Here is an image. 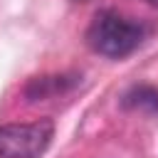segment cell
<instances>
[{
	"label": "cell",
	"mask_w": 158,
	"mask_h": 158,
	"mask_svg": "<svg viewBox=\"0 0 158 158\" xmlns=\"http://www.w3.org/2000/svg\"><path fill=\"white\" fill-rule=\"evenodd\" d=\"M143 35H146L143 25H138L114 10H101L86 32V40L94 52L118 59V57L131 54L143 42Z\"/></svg>",
	"instance_id": "1"
},
{
	"label": "cell",
	"mask_w": 158,
	"mask_h": 158,
	"mask_svg": "<svg viewBox=\"0 0 158 158\" xmlns=\"http://www.w3.org/2000/svg\"><path fill=\"white\" fill-rule=\"evenodd\" d=\"M54 136V123L40 118L32 123L0 126V158H40Z\"/></svg>",
	"instance_id": "2"
},
{
	"label": "cell",
	"mask_w": 158,
	"mask_h": 158,
	"mask_svg": "<svg viewBox=\"0 0 158 158\" xmlns=\"http://www.w3.org/2000/svg\"><path fill=\"white\" fill-rule=\"evenodd\" d=\"M123 106L126 109H133V111H146V114H153L158 111V89L153 86H133L131 91H126L123 96Z\"/></svg>",
	"instance_id": "3"
},
{
	"label": "cell",
	"mask_w": 158,
	"mask_h": 158,
	"mask_svg": "<svg viewBox=\"0 0 158 158\" xmlns=\"http://www.w3.org/2000/svg\"><path fill=\"white\" fill-rule=\"evenodd\" d=\"M148 2H151V5H158V0H148Z\"/></svg>",
	"instance_id": "4"
},
{
	"label": "cell",
	"mask_w": 158,
	"mask_h": 158,
	"mask_svg": "<svg viewBox=\"0 0 158 158\" xmlns=\"http://www.w3.org/2000/svg\"><path fill=\"white\" fill-rule=\"evenodd\" d=\"M77 2H86V0H77Z\"/></svg>",
	"instance_id": "5"
}]
</instances>
